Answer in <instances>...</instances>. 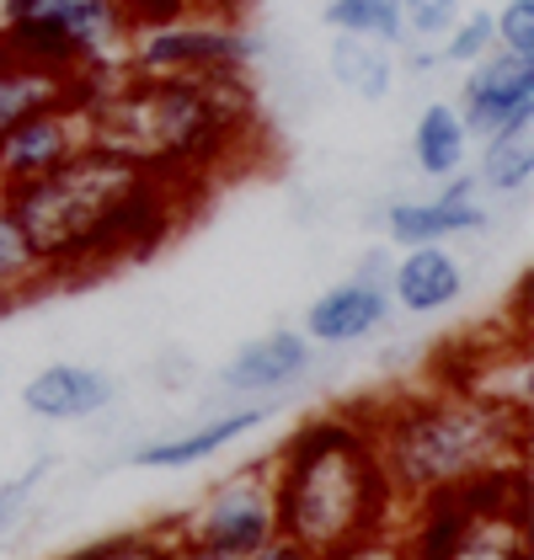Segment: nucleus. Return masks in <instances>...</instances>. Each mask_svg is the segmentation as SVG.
<instances>
[{"label": "nucleus", "instance_id": "obj_1", "mask_svg": "<svg viewBox=\"0 0 534 560\" xmlns=\"http://www.w3.org/2000/svg\"><path fill=\"white\" fill-rule=\"evenodd\" d=\"M86 113V144L139 172L198 187L230 166L257 133V96L246 75H102L76 86Z\"/></svg>", "mask_w": 534, "mask_h": 560}, {"label": "nucleus", "instance_id": "obj_2", "mask_svg": "<svg viewBox=\"0 0 534 560\" xmlns=\"http://www.w3.org/2000/svg\"><path fill=\"white\" fill-rule=\"evenodd\" d=\"M177 182L139 172L107 150H76L65 166L0 192V209L22 230L33 261L48 272H81L96 261L144 257L182 209Z\"/></svg>", "mask_w": 534, "mask_h": 560}, {"label": "nucleus", "instance_id": "obj_3", "mask_svg": "<svg viewBox=\"0 0 534 560\" xmlns=\"http://www.w3.org/2000/svg\"><path fill=\"white\" fill-rule=\"evenodd\" d=\"M391 475L380 465L374 432L353 417H321L289 438L272 480L278 539H294L315 560L348 556L380 539L391 513Z\"/></svg>", "mask_w": 534, "mask_h": 560}, {"label": "nucleus", "instance_id": "obj_4", "mask_svg": "<svg viewBox=\"0 0 534 560\" xmlns=\"http://www.w3.org/2000/svg\"><path fill=\"white\" fill-rule=\"evenodd\" d=\"M524 417L530 411H513L502 400L454 385L391 406L374 432V448L391 486L428 497L471 475L513 465V454H524Z\"/></svg>", "mask_w": 534, "mask_h": 560}, {"label": "nucleus", "instance_id": "obj_5", "mask_svg": "<svg viewBox=\"0 0 534 560\" xmlns=\"http://www.w3.org/2000/svg\"><path fill=\"white\" fill-rule=\"evenodd\" d=\"M129 38L134 27L118 0H0V54L65 81L118 70Z\"/></svg>", "mask_w": 534, "mask_h": 560}, {"label": "nucleus", "instance_id": "obj_6", "mask_svg": "<svg viewBox=\"0 0 534 560\" xmlns=\"http://www.w3.org/2000/svg\"><path fill=\"white\" fill-rule=\"evenodd\" d=\"M257 54L263 38L246 33L230 11H204L161 27H139L124 65L134 75H246Z\"/></svg>", "mask_w": 534, "mask_h": 560}, {"label": "nucleus", "instance_id": "obj_7", "mask_svg": "<svg viewBox=\"0 0 534 560\" xmlns=\"http://www.w3.org/2000/svg\"><path fill=\"white\" fill-rule=\"evenodd\" d=\"M454 113H460V124H465L471 139L530 129L534 124V59L508 54V48H491L481 65L465 70Z\"/></svg>", "mask_w": 534, "mask_h": 560}, {"label": "nucleus", "instance_id": "obj_8", "mask_svg": "<svg viewBox=\"0 0 534 560\" xmlns=\"http://www.w3.org/2000/svg\"><path fill=\"white\" fill-rule=\"evenodd\" d=\"M76 150H86V113H81V102H59V107H44V113L22 118L16 129L0 139V192L54 172V166H65Z\"/></svg>", "mask_w": 534, "mask_h": 560}, {"label": "nucleus", "instance_id": "obj_9", "mask_svg": "<svg viewBox=\"0 0 534 560\" xmlns=\"http://www.w3.org/2000/svg\"><path fill=\"white\" fill-rule=\"evenodd\" d=\"M272 534H278V523H272V486L246 480V475L235 486L214 491L209 508L193 517V545L230 560H246L252 550H263Z\"/></svg>", "mask_w": 534, "mask_h": 560}, {"label": "nucleus", "instance_id": "obj_10", "mask_svg": "<svg viewBox=\"0 0 534 560\" xmlns=\"http://www.w3.org/2000/svg\"><path fill=\"white\" fill-rule=\"evenodd\" d=\"M391 315V294L385 278L374 267H363L358 278L332 283L321 300L305 310V342L311 347H353L363 337H374Z\"/></svg>", "mask_w": 534, "mask_h": 560}, {"label": "nucleus", "instance_id": "obj_11", "mask_svg": "<svg viewBox=\"0 0 534 560\" xmlns=\"http://www.w3.org/2000/svg\"><path fill=\"white\" fill-rule=\"evenodd\" d=\"M476 176H449V187L428 203H391L385 214V235L396 246H444L449 235H471V230H487L491 214L476 203Z\"/></svg>", "mask_w": 534, "mask_h": 560}, {"label": "nucleus", "instance_id": "obj_12", "mask_svg": "<svg viewBox=\"0 0 534 560\" xmlns=\"http://www.w3.org/2000/svg\"><path fill=\"white\" fill-rule=\"evenodd\" d=\"M311 358L315 347L305 342V331H267L224 363L220 385L230 395H272V389H289L294 380H305Z\"/></svg>", "mask_w": 534, "mask_h": 560}, {"label": "nucleus", "instance_id": "obj_13", "mask_svg": "<svg viewBox=\"0 0 534 560\" xmlns=\"http://www.w3.org/2000/svg\"><path fill=\"white\" fill-rule=\"evenodd\" d=\"M22 406L44 422H86L113 406V380L91 363H48L22 385Z\"/></svg>", "mask_w": 534, "mask_h": 560}, {"label": "nucleus", "instance_id": "obj_14", "mask_svg": "<svg viewBox=\"0 0 534 560\" xmlns=\"http://www.w3.org/2000/svg\"><path fill=\"white\" fill-rule=\"evenodd\" d=\"M391 304L406 315H439L465 294V267L449 257L444 246H406V257L391 267Z\"/></svg>", "mask_w": 534, "mask_h": 560}, {"label": "nucleus", "instance_id": "obj_15", "mask_svg": "<svg viewBox=\"0 0 534 560\" xmlns=\"http://www.w3.org/2000/svg\"><path fill=\"white\" fill-rule=\"evenodd\" d=\"M263 422H267V406H241V411L214 417V422H204V428H193V432H172V438L144 443V448L134 454V465H139V470H187V465L214 459L220 448H230V443L246 438V432H257Z\"/></svg>", "mask_w": 534, "mask_h": 560}, {"label": "nucleus", "instance_id": "obj_16", "mask_svg": "<svg viewBox=\"0 0 534 560\" xmlns=\"http://www.w3.org/2000/svg\"><path fill=\"white\" fill-rule=\"evenodd\" d=\"M326 70L358 102H385L396 91V48L374 44V38H353V33H337L326 44Z\"/></svg>", "mask_w": 534, "mask_h": 560}, {"label": "nucleus", "instance_id": "obj_17", "mask_svg": "<svg viewBox=\"0 0 534 560\" xmlns=\"http://www.w3.org/2000/svg\"><path fill=\"white\" fill-rule=\"evenodd\" d=\"M465 155H471V133L460 124L454 102H428L417 113V124H411V161H417V172L449 182V176L465 172Z\"/></svg>", "mask_w": 534, "mask_h": 560}, {"label": "nucleus", "instance_id": "obj_18", "mask_svg": "<svg viewBox=\"0 0 534 560\" xmlns=\"http://www.w3.org/2000/svg\"><path fill=\"white\" fill-rule=\"evenodd\" d=\"M59 102H76V81L0 54V139L16 129L22 118H33L44 107H59Z\"/></svg>", "mask_w": 534, "mask_h": 560}, {"label": "nucleus", "instance_id": "obj_19", "mask_svg": "<svg viewBox=\"0 0 534 560\" xmlns=\"http://www.w3.org/2000/svg\"><path fill=\"white\" fill-rule=\"evenodd\" d=\"M534 182V133L530 129H508L481 139V166H476V187L491 192H524Z\"/></svg>", "mask_w": 534, "mask_h": 560}, {"label": "nucleus", "instance_id": "obj_20", "mask_svg": "<svg viewBox=\"0 0 534 560\" xmlns=\"http://www.w3.org/2000/svg\"><path fill=\"white\" fill-rule=\"evenodd\" d=\"M326 27L332 33H353V38H374V44L396 48L400 38V0H326Z\"/></svg>", "mask_w": 534, "mask_h": 560}, {"label": "nucleus", "instance_id": "obj_21", "mask_svg": "<svg viewBox=\"0 0 534 560\" xmlns=\"http://www.w3.org/2000/svg\"><path fill=\"white\" fill-rule=\"evenodd\" d=\"M439 560H530V550H524V523L476 517Z\"/></svg>", "mask_w": 534, "mask_h": 560}, {"label": "nucleus", "instance_id": "obj_22", "mask_svg": "<svg viewBox=\"0 0 534 560\" xmlns=\"http://www.w3.org/2000/svg\"><path fill=\"white\" fill-rule=\"evenodd\" d=\"M491 48H497V33H491V11L487 5H471L454 27H449V38L433 54H439V65H460V70H471V65H481Z\"/></svg>", "mask_w": 534, "mask_h": 560}, {"label": "nucleus", "instance_id": "obj_23", "mask_svg": "<svg viewBox=\"0 0 534 560\" xmlns=\"http://www.w3.org/2000/svg\"><path fill=\"white\" fill-rule=\"evenodd\" d=\"M44 278V267L33 261V252H27V241H22V230L11 224V214L0 209V304L22 300L33 283Z\"/></svg>", "mask_w": 534, "mask_h": 560}, {"label": "nucleus", "instance_id": "obj_24", "mask_svg": "<svg viewBox=\"0 0 534 560\" xmlns=\"http://www.w3.org/2000/svg\"><path fill=\"white\" fill-rule=\"evenodd\" d=\"M460 16H465V0H400V38L406 44H444Z\"/></svg>", "mask_w": 534, "mask_h": 560}, {"label": "nucleus", "instance_id": "obj_25", "mask_svg": "<svg viewBox=\"0 0 534 560\" xmlns=\"http://www.w3.org/2000/svg\"><path fill=\"white\" fill-rule=\"evenodd\" d=\"M491 33H497V48L534 59V0H502L491 11Z\"/></svg>", "mask_w": 534, "mask_h": 560}, {"label": "nucleus", "instance_id": "obj_26", "mask_svg": "<svg viewBox=\"0 0 534 560\" xmlns=\"http://www.w3.org/2000/svg\"><path fill=\"white\" fill-rule=\"evenodd\" d=\"M118 11L139 33V27H161V22H182V16H204V11H214V0H118Z\"/></svg>", "mask_w": 534, "mask_h": 560}, {"label": "nucleus", "instance_id": "obj_27", "mask_svg": "<svg viewBox=\"0 0 534 560\" xmlns=\"http://www.w3.org/2000/svg\"><path fill=\"white\" fill-rule=\"evenodd\" d=\"M48 475V459H33L22 475H11L5 486H0V528H11V517L27 508V497H33V486Z\"/></svg>", "mask_w": 534, "mask_h": 560}, {"label": "nucleus", "instance_id": "obj_28", "mask_svg": "<svg viewBox=\"0 0 534 560\" xmlns=\"http://www.w3.org/2000/svg\"><path fill=\"white\" fill-rule=\"evenodd\" d=\"M81 560H177L166 545H155V539H144V534H134V539H113V545H102V550H91Z\"/></svg>", "mask_w": 534, "mask_h": 560}, {"label": "nucleus", "instance_id": "obj_29", "mask_svg": "<svg viewBox=\"0 0 534 560\" xmlns=\"http://www.w3.org/2000/svg\"><path fill=\"white\" fill-rule=\"evenodd\" d=\"M246 560H315V556H311V550H300L294 539H278V534H272L263 550H252Z\"/></svg>", "mask_w": 534, "mask_h": 560}, {"label": "nucleus", "instance_id": "obj_30", "mask_svg": "<svg viewBox=\"0 0 534 560\" xmlns=\"http://www.w3.org/2000/svg\"><path fill=\"white\" fill-rule=\"evenodd\" d=\"M177 560H230V556H214V550H198V545H193V550H187V556H177Z\"/></svg>", "mask_w": 534, "mask_h": 560}]
</instances>
